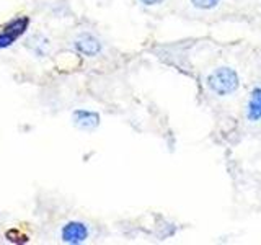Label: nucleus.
I'll return each mask as SVG.
<instances>
[{"label":"nucleus","instance_id":"nucleus-1","mask_svg":"<svg viewBox=\"0 0 261 245\" xmlns=\"http://www.w3.org/2000/svg\"><path fill=\"white\" fill-rule=\"evenodd\" d=\"M207 88L219 96L233 93L240 87V77L232 67H219L211 72L206 79Z\"/></svg>","mask_w":261,"mask_h":245},{"label":"nucleus","instance_id":"nucleus-2","mask_svg":"<svg viewBox=\"0 0 261 245\" xmlns=\"http://www.w3.org/2000/svg\"><path fill=\"white\" fill-rule=\"evenodd\" d=\"M28 24H30L28 16H20V18H15L7 27H4L2 31H0V49L8 47L12 43H15L27 31Z\"/></svg>","mask_w":261,"mask_h":245},{"label":"nucleus","instance_id":"nucleus-3","mask_svg":"<svg viewBox=\"0 0 261 245\" xmlns=\"http://www.w3.org/2000/svg\"><path fill=\"white\" fill-rule=\"evenodd\" d=\"M88 234H90V231H88L87 224L79 223V220H70V223H67V224L62 227L61 239L65 243L75 245V243L85 242L88 239Z\"/></svg>","mask_w":261,"mask_h":245},{"label":"nucleus","instance_id":"nucleus-4","mask_svg":"<svg viewBox=\"0 0 261 245\" xmlns=\"http://www.w3.org/2000/svg\"><path fill=\"white\" fill-rule=\"evenodd\" d=\"M73 47H75L77 53H80L82 56H87V57H95L101 53L100 39L88 35V33H82L80 36H77L75 41H73Z\"/></svg>","mask_w":261,"mask_h":245},{"label":"nucleus","instance_id":"nucleus-5","mask_svg":"<svg viewBox=\"0 0 261 245\" xmlns=\"http://www.w3.org/2000/svg\"><path fill=\"white\" fill-rule=\"evenodd\" d=\"M72 122L82 131H93L100 126V114L88 110H75L72 113Z\"/></svg>","mask_w":261,"mask_h":245},{"label":"nucleus","instance_id":"nucleus-6","mask_svg":"<svg viewBox=\"0 0 261 245\" xmlns=\"http://www.w3.org/2000/svg\"><path fill=\"white\" fill-rule=\"evenodd\" d=\"M247 119L251 122L261 121V87H255L250 92L247 103Z\"/></svg>","mask_w":261,"mask_h":245},{"label":"nucleus","instance_id":"nucleus-7","mask_svg":"<svg viewBox=\"0 0 261 245\" xmlns=\"http://www.w3.org/2000/svg\"><path fill=\"white\" fill-rule=\"evenodd\" d=\"M31 41H35L36 44H33V43H28V47L31 49L33 53H35L36 56H46L47 51H49V41L43 36H31L30 38Z\"/></svg>","mask_w":261,"mask_h":245},{"label":"nucleus","instance_id":"nucleus-8","mask_svg":"<svg viewBox=\"0 0 261 245\" xmlns=\"http://www.w3.org/2000/svg\"><path fill=\"white\" fill-rule=\"evenodd\" d=\"M190 2L199 10H211V8H216L219 5L220 0H190Z\"/></svg>","mask_w":261,"mask_h":245},{"label":"nucleus","instance_id":"nucleus-9","mask_svg":"<svg viewBox=\"0 0 261 245\" xmlns=\"http://www.w3.org/2000/svg\"><path fill=\"white\" fill-rule=\"evenodd\" d=\"M142 5H147V7H153V5H160L163 0H139Z\"/></svg>","mask_w":261,"mask_h":245}]
</instances>
